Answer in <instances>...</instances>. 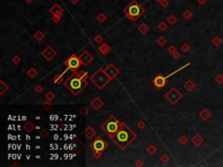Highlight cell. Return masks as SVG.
<instances>
[{"mask_svg": "<svg viewBox=\"0 0 223 167\" xmlns=\"http://www.w3.org/2000/svg\"><path fill=\"white\" fill-rule=\"evenodd\" d=\"M80 60L83 64L85 65H88V63L92 60V57H90V55L87 52H84L81 56H80Z\"/></svg>", "mask_w": 223, "mask_h": 167, "instance_id": "cell-9", "label": "cell"}, {"mask_svg": "<svg viewBox=\"0 0 223 167\" xmlns=\"http://www.w3.org/2000/svg\"><path fill=\"white\" fill-rule=\"evenodd\" d=\"M92 80L96 84L97 86L100 88L104 87L109 81V78L106 75L102 69H100L92 78Z\"/></svg>", "mask_w": 223, "mask_h": 167, "instance_id": "cell-5", "label": "cell"}, {"mask_svg": "<svg viewBox=\"0 0 223 167\" xmlns=\"http://www.w3.org/2000/svg\"><path fill=\"white\" fill-rule=\"evenodd\" d=\"M136 137L135 133L131 131L126 125L121 124L118 132L112 137L113 142L121 149L124 150Z\"/></svg>", "mask_w": 223, "mask_h": 167, "instance_id": "cell-1", "label": "cell"}, {"mask_svg": "<svg viewBox=\"0 0 223 167\" xmlns=\"http://www.w3.org/2000/svg\"><path fill=\"white\" fill-rule=\"evenodd\" d=\"M125 12L126 14V17L129 19L135 20L142 14L143 10L140 6V4H138L137 2H133L126 7V9L125 10Z\"/></svg>", "mask_w": 223, "mask_h": 167, "instance_id": "cell-4", "label": "cell"}, {"mask_svg": "<svg viewBox=\"0 0 223 167\" xmlns=\"http://www.w3.org/2000/svg\"><path fill=\"white\" fill-rule=\"evenodd\" d=\"M86 85H87V83L85 80V77L83 76V72L72 76L66 82V86L74 94L79 93L80 91L82 89H84V87Z\"/></svg>", "mask_w": 223, "mask_h": 167, "instance_id": "cell-2", "label": "cell"}, {"mask_svg": "<svg viewBox=\"0 0 223 167\" xmlns=\"http://www.w3.org/2000/svg\"><path fill=\"white\" fill-rule=\"evenodd\" d=\"M153 85L158 88H162L166 85V78L162 76H158L153 80Z\"/></svg>", "mask_w": 223, "mask_h": 167, "instance_id": "cell-8", "label": "cell"}, {"mask_svg": "<svg viewBox=\"0 0 223 167\" xmlns=\"http://www.w3.org/2000/svg\"><path fill=\"white\" fill-rule=\"evenodd\" d=\"M66 65L68 66V68H70L73 70H76L78 67L81 66V61L79 58H78L76 56H72L66 62Z\"/></svg>", "mask_w": 223, "mask_h": 167, "instance_id": "cell-7", "label": "cell"}, {"mask_svg": "<svg viewBox=\"0 0 223 167\" xmlns=\"http://www.w3.org/2000/svg\"><path fill=\"white\" fill-rule=\"evenodd\" d=\"M121 124L118 121V119H116V118L111 117L102 126L103 131L107 134L110 137H112L114 136V134L118 132V130L119 129Z\"/></svg>", "mask_w": 223, "mask_h": 167, "instance_id": "cell-3", "label": "cell"}, {"mask_svg": "<svg viewBox=\"0 0 223 167\" xmlns=\"http://www.w3.org/2000/svg\"><path fill=\"white\" fill-rule=\"evenodd\" d=\"M91 146H92V148L94 150L95 152L100 153L101 151H103L107 148V143L104 141V139H102L100 137H98L91 144Z\"/></svg>", "mask_w": 223, "mask_h": 167, "instance_id": "cell-6", "label": "cell"}]
</instances>
